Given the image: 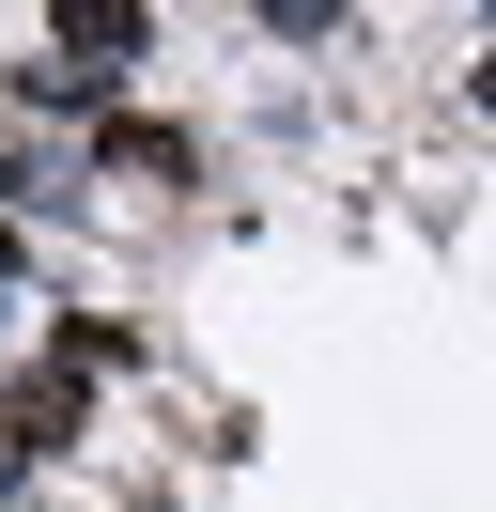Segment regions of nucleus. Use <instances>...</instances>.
Listing matches in <instances>:
<instances>
[{
    "mask_svg": "<svg viewBox=\"0 0 496 512\" xmlns=\"http://www.w3.org/2000/svg\"><path fill=\"white\" fill-rule=\"evenodd\" d=\"M78 171H93V187H140V202H202L217 187L202 125H171V109H109V125L78 140Z\"/></svg>",
    "mask_w": 496,
    "mask_h": 512,
    "instance_id": "2",
    "label": "nucleus"
},
{
    "mask_svg": "<svg viewBox=\"0 0 496 512\" xmlns=\"http://www.w3.org/2000/svg\"><path fill=\"white\" fill-rule=\"evenodd\" d=\"M248 47H357L341 0H248Z\"/></svg>",
    "mask_w": 496,
    "mask_h": 512,
    "instance_id": "5",
    "label": "nucleus"
},
{
    "mask_svg": "<svg viewBox=\"0 0 496 512\" xmlns=\"http://www.w3.org/2000/svg\"><path fill=\"white\" fill-rule=\"evenodd\" d=\"M0 512H31V481H16V466H0Z\"/></svg>",
    "mask_w": 496,
    "mask_h": 512,
    "instance_id": "8",
    "label": "nucleus"
},
{
    "mask_svg": "<svg viewBox=\"0 0 496 512\" xmlns=\"http://www.w3.org/2000/svg\"><path fill=\"white\" fill-rule=\"evenodd\" d=\"M93 419H109V388L62 373V357H0V466L16 481H62L93 450Z\"/></svg>",
    "mask_w": 496,
    "mask_h": 512,
    "instance_id": "1",
    "label": "nucleus"
},
{
    "mask_svg": "<svg viewBox=\"0 0 496 512\" xmlns=\"http://www.w3.org/2000/svg\"><path fill=\"white\" fill-rule=\"evenodd\" d=\"M31 357H62V373H93V388H140L155 373V326L109 311V295H47V311H31Z\"/></svg>",
    "mask_w": 496,
    "mask_h": 512,
    "instance_id": "3",
    "label": "nucleus"
},
{
    "mask_svg": "<svg viewBox=\"0 0 496 512\" xmlns=\"http://www.w3.org/2000/svg\"><path fill=\"white\" fill-rule=\"evenodd\" d=\"M465 109L496 125V16H481V63H465Z\"/></svg>",
    "mask_w": 496,
    "mask_h": 512,
    "instance_id": "7",
    "label": "nucleus"
},
{
    "mask_svg": "<svg viewBox=\"0 0 496 512\" xmlns=\"http://www.w3.org/2000/svg\"><path fill=\"white\" fill-rule=\"evenodd\" d=\"M31 47H62V63H93V78H124V94H140V63L171 47V16H155V0H62Z\"/></svg>",
    "mask_w": 496,
    "mask_h": 512,
    "instance_id": "4",
    "label": "nucleus"
},
{
    "mask_svg": "<svg viewBox=\"0 0 496 512\" xmlns=\"http://www.w3.org/2000/svg\"><path fill=\"white\" fill-rule=\"evenodd\" d=\"M0 311H47V249H31V218H0Z\"/></svg>",
    "mask_w": 496,
    "mask_h": 512,
    "instance_id": "6",
    "label": "nucleus"
}]
</instances>
